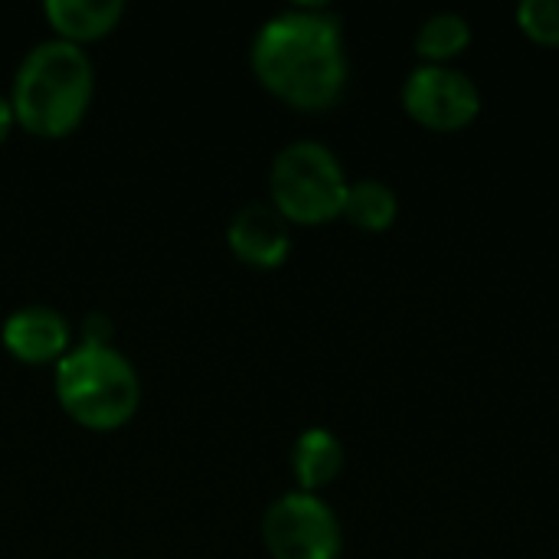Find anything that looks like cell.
Returning <instances> with one entry per match:
<instances>
[{
	"mask_svg": "<svg viewBox=\"0 0 559 559\" xmlns=\"http://www.w3.org/2000/svg\"><path fill=\"white\" fill-rule=\"evenodd\" d=\"M344 465H347L344 442L331 429H321V426L305 429L292 445V475H295L298 491L321 495L328 485L341 478Z\"/></svg>",
	"mask_w": 559,
	"mask_h": 559,
	"instance_id": "obj_9",
	"label": "cell"
},
{
	"mask_svg": "<svg viewBox=\"0 0 559 559\" xmlns=\"http://www.w3.org/2000/svg\"><path fill=\"white\" fill-rule=\"evenodd\" d=\"M472 46V23L462 13L442 10L416 29V56L423 66H452Z\"/></svg>",
	"mask_w": 559,
	"mask_h": 559,
	"instance_id": "obj_12",
	"label": "cell"
},
{
	"mask_svg": "<svg viewBox=\"0 0 559 559\" xmlns=\"http://www.w3.org/2000/svg\"><path fill=\"white\" fill-rule=\"evenodd\" d=\"M249 62L259 85L295 111L334 108L350 79L341 20L311 3L269 16L252 36Z\"/></svg>",
	"mask_w": 559,
	"mask_h": 559,
	"instance_id": "obj_1",
	"label": "cell"
},
{
	"mask_svg": "<svg viewBox=\"0 0 559 559\" xmlns=\"http://www.w3.org/2000/svg\"><path fill=\"white\" fill-rule=\"evenodd\" d=\"M62 413L92 432H111L134 419L141 377L115 344H72L52 377Z\"/></svg>",
	"mask_w": 559,
	"mask_h": 559,
	"instance_id": "obj_3",
	"label": "cell"
},
{
	"mask_svg": "<svg viewBox=\"0 0 559 559\" xmlns=\"http://www.w3.org/2000/svg\"><path fill=\"white\" fill-rule=\"evenodd\" d=\"M226 246L249 269H278L292 255V223L269 200H252L229 216Z\"/></svg>",
	"mask_w": 559,
	"mask_h": 559,
	"instance_id": "obj_7",
	"label": "cell"
},
{
	"mask_svg": "<svg viewBox=\"0 0 559 559\" xmlns=\"http://www.w3.org/2000/svg\"><path fill=\"white\" fill-rule=\"evenodd\" d=\"M111 337H115V324H111V318L108 314H102V311H88L85 318H82V324H79V344H111Z\"/></svg>",
	"mask_w": 559,
	"mask_h": 559,
	"instance_id": "obj_14",
	"label": "cell"
},
{
	"mask_svg": "<svg viewBox=\"0 0 559 559\" xmlns=\"http://www.w3.org/2000/svg\"><path fill=\"white\" fill-rule=\"evenodd\" d=\"M518 29L544 49H559V0H524L518 7Z\"/></svg>",
	"mask_w": 559,
	"mask_h": 559,
	"instance_id": "obj_13",
	"label": "cell"
},
{
	"mask_svg": "<svg viewBox=\"0 0 559 559\" xmlns=\"http://www.w3.org/2000/svg\"><path fill=\"white\" fill-rule=\"evenodd\" d=\"M262 544L272 559H341L344 531L321 495L295 488L265 508Z\"/></svg>",
	"mask_w": 559,
	"mask_h": 559,
	"instance_id": "obj_5",
	"label": "cell"
},
{
	"mask_svg": "<svg viewBox=\"0 0 559 559\" xmlns=\"http://www.w3.org/2000/svg\"><path fill=\"white\" fill-rule=\"evenodd\" d=\"M0 341L7 354L20 364H59L72 350V324L62 311L49 305H23L7 314Z\"/></svg>",
	"mask_w": 559,
	"mask_h": 559,
	"instance_id": "obj_8",
	"label": "cell"
},
{
	"mask_svg": "<svg viewBox=\"0 0 559 559\" xmlns=\"http://www.w3.org/2000/svg\"><path fill=\"white\" fill-rule=\"evenodd\" d=\"M13 124H16V115H13L10 95H3V92H0V144H3L7 138H10Z\"/></svg>",
	"mask_w": 559,
	"mask_h": 559,
	"instance_id": "obj_15",
	"label": "cell"
},
{
	"mask_svg": "<svg viewBox=\"0 0 559 559\" xmlns=\"http://www.w3.org/2000/svg\"><path fill=\"white\" fill-rule=\"evenodd\" d=\"M43 16L56 29V39L82 46V43H95L108 36L124 16V3L121 0H46Z\"/></svg>",
	"mask_w": 559,
	"mask_h": 559,
	"instance_id": "obj_10",
	"label": "cell"
},
{
	"mask_svg": "<svg viewBox=\"0 0 559 559\" xmlns=\"http://www.w3.org/2000/svg\"><path fill=\"white\" fill-rule=\"evenodd\" d=\"M95 95V66L88 52L66 39L36 43L16 66L10 105L16 124L36 138H66L88 115Z\"/></svg>",
	"mask_w": 559,
	"mask_h": 559,
	"instance_id": "obj_2",
	"label": "cell"
},
{
	"mask_svg": "<svg viewBox=\"0 0 559 559\" xmlns=\"http://www.w3.org/2000/svg\"><path fill=\"white\" fill-rule=\"evenodd\" d=\"M347 174L337 154L311 138L285 144L269 167V203L292 226H324L341 219Z\"/></svg>",
	"mask_w": 559,
	"mask_h": 559,
	"instance_id": "obj_4",
	"label": "cell"
},
{
	"mask_svg": "<svg viewBox=\"0 0 559 559\" xmlns=\"http://www.w3.org/2000/svg\"><path fill=\"white\" fill-rule=\"evenodd\" d=\"M481 88L455 66H416L403 82V111L426 131L455 134L478 121Z\"/></svg>",
	"mask_w": 559,
	"mask_h": 559,
	"instance_id": "obj_6",
	"label": "cell"
},
{
	"mask_svg": "<svg viewBox=\"0 0 559 559\" xmlns=\"http://www.w3.org/2000/svg\"><path fill=\"white\" fill-rule=\"evenodd\" d=\"M341 216L360 233H386L400 216V197L386 180L360 177L350 180Z\"/></svg>",
	"mask_w": 559,
	"mask_h": 559,
	"instance_id": "obj_11",
	"label": "cell"
}]
</instances>
